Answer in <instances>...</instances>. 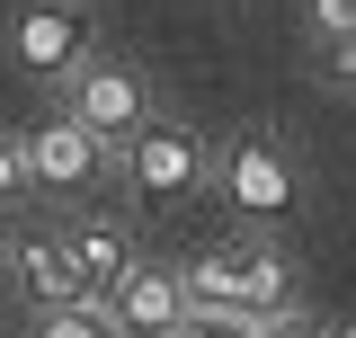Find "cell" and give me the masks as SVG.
Returning <instances> with one entry per match:
<instances>
[{"mask_svg":"<svg viewBox=\"0 0 356 338\" xmlns=\"http://www.w3.org/2000/svg\"><path fill=\"white\" fill-rule=\"evenodd\" d=\"M107 321H116V338H178L187 321H196L187 276H170V267H143V258H134V276L107 294Z\"/></svg>","mask_w":356,"mask_h":338,"instance_id":"1","label":"cell"},{"mask_svg":"<svg viewBox=\"0 0 356 338\" xmlns=\"http://www.w3.org/2000/svg\"><path fill=\"white\" fill-rule=\"evenodd\" d=\"M9 45L27 72H81L89 63V9L81 0H27L9 18Z\"/></svg>","mask_w":356,"mask_h":338,"instance_id":"2","label":"cell"},{"mask_svg":"<svg viewBox=\"0 0 356 338\" xmlns=\"http://www.w3.org/2000/svg\"><path fill=\"white\" fill-rule=\"evenodd\" d=\"M72 116H81L98 143H134V134L152 125V116H143V81H134L125 63H81V72H72Z\"/></svg>","mask_w":356,"mask_h":338,"instance_id":"3","label":"cell"},{"mask_svg":"<svg viewBox=\"0 0 356 338\" xmlns=\"http://www.w3.org/2000/svg\"><path fill=\"white\" fill-rule=\"evenodd\" d=\"M125 178L143 187V196H187V187L205 178V152H196L187 125H143L125 143Z\"/></svg>","mask_w":356,"mask_h":338,"instance_id":"4","label":"cell"},{"mask_svg":"<svg viewBox=\"0 0 356 338\" xmlns=\"http://www.w3.org/2000/svg\"><path fill=\"white\" fill-rule=\"evenodd\" d=\"M222 187H232V205L259 214V223H276V214L294 205V178H285V161H276L267 143H232V152H222Z\"/></svg>","mask_w":356,"mask_h":338,"instance_id":"5","label":"cell"},{"mask_svg":"<svg viewBox=\"0 0 356 338\" xmlns=\"http://www.w3.org/2000/svg\"><path fill=\"white\" fill-rule=\"evenodd\" d=\"M98 152H107V143H98L81 116H54V125L27 143V169H36V187H89V178H98Z\"/></svg>","mask_w":356,"mask_h":338,"instance_id":"6","label":"cell"},{"mask_svg":"<svg viewBox=\"0 0 356 338\" xmlns=\"http://www.w3.org/2000/svg\"><path fill=\"white\" fill-rule=\"evenodd\" d=\"M63 250H72V267H81V294H89V303H107V294L134 276V241L116 232V223H72Z\"/></svg>","mask_w":356,"mask_h":338,"instance_id":"7","label":"cell"},{"mask_svg":"<svg viewBox=\"0 0 356 338\" xmlns=\"http://www.w3.org/2000/svg\"><path fill=\"white\" fill-rule=\"evenodd\" d=\"M9 276H18L44 312H54V303H89L81 267H72V250H63V232H54V241H18V250H9Z\"/></svg>","mask_w":356,"mask_h":338,"instance_id":"8","label":"cell"},{"mask_svg":"<svg viewBox=\"0 0 356 338\" xmlns=\"http://www.w3.org/2000/svg\"><path fill=\"white\" fill-rule=\"evenodd\" d=\"M241 312H250V321L294 312V267H285V250H267V241L241 250Z\"/></svg>","mask_w":356,"mask_h":338,"instance_id":"9","label":"cell"},{"mask_svg":"<svg viewBox=\"0 0 356 338\" xmlns=\"http://www.w3.org/2000/svg\"><path fill=\"white\" fill-rule=\"evenodd\" d=\"M178 276H187V303H196V312L250 321V312H241V250H205L196 267H178Z\"/></svg>","mask_w":356,"mask_h":338,"instance_id":"10","label":"cell"},{"mask_svg":"<svg viewBox=\"0 0 356 338\" xmlns=\"http://www.w3.org/2000/svg\"><path fill=\"white\" fill-rule=\"evenodd\" d=\"M36 338H116V321H98L89 303H54V312L36 321Z\"/></svg>","mask_w":356,"mask_h":338,"instance_id":"11","label":"cell"},{"mask_svg":"<svg viewBox=\"0 0 356 338\" xmlns=\"http://www.w3.org/2000/svg\"><path fill=\"white\" fill-rule=\"evenodd\" d=\"M303 9H312V27H321L330 45H348V36H356V0H303Z\"/></svg>","mask_w":356,"mask_h":338,"instance_id":"12","label":"cell"},{"mask_svg":"<svg viewBox=\"0 0 356 338\" xmlns=\"http://www.w3.org/2000/svg\"><path fill=\"white\" fill-rule=\"evenodd\" d=\"M27 178H36V169H27V152L0 134V205H9V196H27Z\"/></svg>","mask_w":356,"mask_h":338,"instance_id":"13","label":"cell"},{"mask_svg":"<svg viewBox=\"0 0 356 338\" xmlns=\"http://www.w3.org/2000/svg\"><path fill=\"white\" fill-rule=\"evenodd\" d=\"M178 338H259V321H214V312H196Z\"/></svg>","mask_w":356,"mask_h":338,"instance_id":"14","label":"cell"},{"mask_svg":"<svg viewBox=\"0 0 356 338\" xmlns=\"http://www.w3.org/2000/svg\"><path fill=\"white\" fill-rule=\"evenodd\" d=\"M259 338H330V330H312V312H276V321H259Z\"/></svg>","mask_w":356,"mask_h":338,"instance_id":"15","label":"cell"},{"mask_svg":"<svg viewBox=\"0 0 356 338\" xmlns=\"http://www.w3.org/2000/svg\"><path fill=\"white\" fill-rule=\"evenodd\" d=\"M330 338H356V321H348V330H330Z\"/></svg>","mask_w":356,"mask_h":338,"instance_id":"16","label":"cell"}]
</instances>
